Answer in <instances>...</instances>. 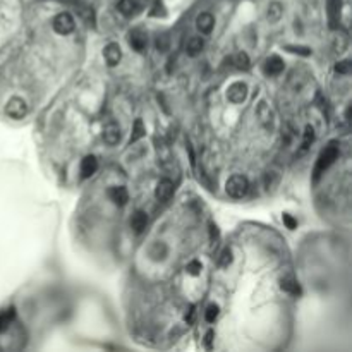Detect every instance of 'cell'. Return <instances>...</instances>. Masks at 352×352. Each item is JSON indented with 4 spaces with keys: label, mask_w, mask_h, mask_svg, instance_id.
Listing matches in <instances>:
<instances>
[{
    "label": "cell",
    "mask_w": 352,
    "mask_h": 352,
    "mask_svg": "<svg viewBox=\"0 0 352 352\" xmlns=\"http://www.w3.org/2000/svg\"><path fill=\"white\" fill-rule=\"evenodd\" d=\"M337 156H338V144L335 141H332L322 153H319V156L316 160V165H314V182H316V180L322 177V174L325 170L337 160Z\"/></svg>",
    "instance_id": "cell-1"
},
{
    "label": "cell",
    "mask_w": 352,
    "mask_h": 352,
    "mask_svg": "<svg viewBox=\"0 0 352 352\" xmlns=\"http://www.w3.org/2000/svg\"><path fill=\"white\" fill-rule=\"evenodd\" d=\"M225 191L230 198H236V200L244 198L249 191V180L244 175H232L225 184Z\"/></svg>",
    "instance_id": "cell-2"
},
{
    "label": "cell",
    "mask_w": 352,
    "mask_h": 352,
    "mask_svg": "<svg viewBox=\"0 0 352 352\" xmlns=\"http://www.w3.org/2000/svg\"><path fill=\"white\" fill-rule=\"evenodd\" d=\"M52 28L58 35H69L76 28L74 17H72L69 12H60V14H57L55 17H53Z\"/></svg>",
    "instance_id": "cell-3"
},
{
    "label": "cell",
    "mask_w": 352,
    "mask_h": 352,
    "mask_svg": "<svg viewBox=\"0 0 352 352\" xmlns=\"http://www.w3.org/2000/svg\"><path fill=\"white\" fill-rule=\"evenodd\" d=\"M6 114L11 119H22V117H26V114H28V103L19 97L11 98L6 105Z\"/></svg>",
    "instance_id": "cell-4"
},
{
    "label": "cell",
    "mask_w": 352,
    "mask_h": 352,
    "mask_svg": "<svg viewBox=\"0 0 352 352\" xmlns=\"http://www.w3.org/2000/svg\"><path fill=\"white\" fill-rule=\"evenodd\" d=\"M227 98L232 103H242L247 98V86L244 83H234L227 89Z\"/></svg>",
    "instance_id": "cell-5"
},
{
    "label": "cell",
    "mask_w": 352,
    "mask_h": 352,
    "mask_svg": "<svg viewBox=\"0 0 352 352\" xmlns=\"http://www.w3.org/2000/svg\"><path fill=\"white\" fill-rule=\"evenodd\" d=\"M174 194V182L169 179H162L158 184H156L155 189V196L158 201H169Z\"/></svg>",
    "instance_id": "cell-6"
},
{
    "label": "cell",
    "mask_w": 352,
    "mask_h": 352,
    "mask_svg": "<svg viewBox=\"0 0 352 352\" xmlns=\"http://www.w3.org/2000/svg\"><path fill=\"white\" fill-rule=\"evenodd\" d=\"M103 57H105L107 64L110 67H115L122 58V52H120V47L117 43H108L103 50Z\"/></svg>",
    "instance_id": "cell-7"
},
{
    "label": "cell",
    "mask_w": 352,
    "mask_h": 352,
    "mask_svg": "<svg viewBox=\"0 0 352 352\" xmlns=\"http://www.w3.org/2000/svg\"><path fill=\"white\" fill-rule=\"evenodd\" d=\"M120 138H122V134H120V127L115 122H110V124L105 125V129H103V141H105L107 144L114 146V144L120 141Z\"/></svg>",
    "instance_id": "cell-8"
},
{
    "label": "cell",
    "mask_w": 352,
    "mask_h": 352,
    "mask_svg": "<svg viewBox=\"0 0 352 352\" xmlns=\"http://www.w3.org/2000/svg\"><path fill=\"white\" fill-rule=\"evenodd\" d=\"M215 24V17L210 14V12H201L196 19V28L200 29V33L203 35H210L211 29H213Z\"/></svg>",
    "instance_id": "cell-9"
},
{
    "label": "cell",
    "mask_w": 352,
    "mask_h": 352,
    "mask_svg": "<svg viewBox=\"0 0 352 352\" xmlns=\"http://www.w3.org/2000/svg\"><path fill=\"white\" fill-rule=\"evenodd\" d=\"M263 69H265V74H268V76H278L283 71V60L278 55H272V57L266 58Z\"/></svg>",
    "instance_id": "cell-10"
},
{
    "label": "cell",
    "mask_w": 352,
    "mask_h": 352,
    "mask_svg": "<svg viewBox=\"0 0 352 352\" xmlns=\"http://www.w3.org/2000/svg\"><path fill=\"white\" fill-rule=\"evenodd\" d=\"M146 43H148V38H146V35H144L143 31L134 29V31H131V33H129V45L136 52H143L144 48H146Z\"/></svg>",
    "instance_id": "cell-11"
},
{
    "label": "cell",
    "mask_w": 352,
    "mask_h": 352,
    "mask_svg": "<svg viewBox=\"0 0 352 352\" xmlns=\"http://www.w3.org/2000/svg\"><path fill=\"white\" fill-rule=\"evenodd\" d=\"M98 170V160L93 155H88L86 158L81 162V177L89 179Z\"/></svg>",
    "instance_id": "cell-12"
},
{
    "label": "cell",
    "mask_w": 352,
    "mask_h": 352,
    "mask_svg": "<svg viewBox=\"0 0 352 352\" xmlns=\"http://www.w3.org/2000/svg\"><path fill=\"white\" fill-rule=\"evenodd\" d=\"M146 223H148V215L146 211L143 210H138L134 211V215L131 216V229L134 230V232H143L144 229H146Z\"/></svg>",
    "instance_id": "cell-13"
},
{
    "label": "cell",
    "mask_w": 352,
    "mask_h": 352,
    "mask_svg": "<svg viewBox=\"0 0 352 352\" xmlns=\"http://www.w3.org/2000/svg\"><path fill=\"white\" fill-rule=\"evenodd\" d=\"M117 9H119L120 14L129 17V16H134L139 11V2L138 0H119Z\"/></svg>",
    "instance_id": "cell-14"
},
{
    "label": "cell",
    "mask_w": 352,
    "mask_h": 352,
    "mask_svg": "<svg viewBox=\"0 0 352 352\" xmlns=\"http://www.w3.org/2000/svg\"><path fill=\"white\" fill-rule=\"evenodd\" d=\"M110 200L115 203V205H119V206H124L125 203L129 201V193H127V189L122 187V186H119V187H112L110 189Z\"/></svg>",
    "instance_id": "cell-15"
},
{
    "label": "cell",
    "mask_w": 352,
    "mask_h": 352,
    "mask_svg": "<svg viewBox=\"0 0 352 352\" xmlns=\"http://www.w3.org/2000/svg\"><path fill=\"white\" fill-rule=\"evenodd\" d=\"M203 40L200 38V36H193V38H189L187 40V43H186V52H187V55H191V57H196V55H200L201 50H203Z\"/></svg>",
    "instance_id": "cell-16"
},
{
    "label": "cell",
    "mask_w": 352,
    "mask_h": 352,
    "mask_svg": "<svg viewBox=\"0 0 352 352\" xmlns=\"http://www.w3.org/2000/svg\"><path fill=\"white\" fill-rule=\"evenodd\" d=\"M16 316V309L14 308H7L0 313V333L6 332L9 328V325L12 323V319Z\"/></svg>",
    "instance_id": "cell-17"
},
{
    "label": "cell",
    "mask_w": 352,
    "mask_h": 352,
    "mask_svg": "<svg viewBox=\"0 0 352 352\" xmlns=\"http://www.w3.org/2000/svg\"><path fill=\"white\" fill-rule=\"evenodd\" d=\"M144 134H146V129H144V124L141 119H136L134 120V125H133V133H131V143H136L139 141Z\"/></svg>",
    "instance_id": "cell-18"
},
{
    "label": "cell",
    "mask_w": 352,
    "mask_h": 352,
    "mask_svg": "<svg viewBox=\"0 0 352 352\" xmlns=\"http://www.w3.org/2000/svg\"><path fill=\"white\" fill-rule=\"evenodd\" d=\"M280 287L285 292H289V294H294V296H297L301 292V289H299V285H297V282L294 280V278H291V277L282 278V280H280Z\"/></svg>",
    "instance_id": "cell-19"
},
{
    "label": "cell",
    "mask_w": 352,
    "mask_h": 352,
    "mask_svg": "<svg viewBox=\"0 0 352 352\" xmlns=\"http://www.w3.org/2000/svg\"><path fill=\"white\" fill-rule=\"evenodd\" d=\"M282 16V6L278 2H272L268 6V19L270 22H277Z\"/></svg>",
    "instance_id": "cell-20"
},
{
    "label": "cell",
    "mask_w": 352,
    "mask_h": 352,
    "mask_svg": "<svg viewBox=\"0 0 352 352\" xmlns=\"http://www.w3.org/2000/svg\"><path fill=\"white\" fill-rule=\"evenodd\" d=\"M313 141H314V129L311 127V125H308V127L304 129V139H302L301 151H306V150H308Z\"/></svg>",
    "instance_id": "cell-21"
},
{
    "label": "cell",
    "mask_w": 352,
    "mask_h": 352,
    "mask_svg": "<svg viewBox=\"0 0 352 352\" xmlns=\"http://www.w3.org/2000/svg\"><path fill=\"white\" fill-rule=\"evenodd\" d=\"M285 50L291 52V53H297V55H302V57L311 55V48H309V47H299V45H287Z\"/></svg>",
    "instance_id": "cell-22"
},
{
    "label": "cell",
    "mask_w": 352,
    "mask_h": 352,
    "mask_svg": "<svg viewBox=\"0 0 352 352\" xmlns=\"http://www.w3.org/2000/svg\"><path fill=\"white\" fill-rule=\"evenodd\" d=\"M218 318V306L216 304H210L205 311V319L208 323H213L215 319Z\"/></svg>",
    "instance_id": "cell-23"
},
{
    "label": "cell",
    "mask_w": 352,
    "mask_h": 352,
    "mask_svg": "<svg viewBox=\"0 0 352 352\" xmlns=\"http://www.w3.org/2000/svg\"><path fill=\"white\" fill-rule=\"evenodd\" d=\"M236 64H237V67L239 69H249L251 67V60H249V57H247V53H244V52H241L239 53V55L236 57Z\"/></svg>",
    "instance_id": "cell-24"
},
{
    "label": "cell",
    "mask_w": 352,
    "mask_h": 352,
    "mask_svg": "<svg viewBox=\"0 0 352 352\" xmlns=\"http://www.w3.org/2000/svg\"><path fill=\"white\" fill-rule=\"evenodd\" d=\"M230 263H232V249H230V247H225V249L222 251V254H220L218 265L225 268V266H229Z\"/></svg>",
    "instance_id": "cell-25"
},
{
    "label": "cell",
    "mask_w": 352,
    "mask_h": 352,
    "mask_svg": "<svg viewBox=\"0 0 352 352\" xmlns=\"http://www.w3.org/2000/svg\"><path fill=\"white\" fill-rule=\"evenodd\" d=\"M201 270H203V265L200 263V261H196V260L191 261V263H187V266H186V272L189 275H194V277H196V275H200Z\"/></svg>",
    "instance_id": "cell-26"
},
{
    "label": "cell",
    "mask_w": 352,
    "mask_h": 352,
    "mask_svg": "<svg viewBox=\"0 0 352 352\" xmlns=\"http://www.w3.org/2000/svg\"><path fill=\"white\" fill-rule=\"evenodd\" d=\"M282 220H283V223H285V227H287L289 230H294V229L297 227V220H296V218H294V216H292V215H289V213H283Z\"/></svg>",
    "instance_id": "cell-27"
},
{
    "label": "cell",
    "mask_w": 352,
    "mask_h": 352,
    "mask_svg": "<svg viewBox=\"0 0 352 352\" xmlns=\"http://www.w3.org/2000/svg\"><path fill=\"white\" fill-rule=\"evenodd\" d=\"M156 48H158L160 52H165L167 48H169V36L167 35H162L156 38Z\"/></svg>",
    "instance_id": "cell-28"
},
{
    "label": "cell",
    "mask_w": 352,
    "mask_h": 352,
    "mask_svg": "<svg viewBox=\"0 0 352 352\" xmlns=\"http://www.w3.org/2000/svg\"><path fill=\"white\" fill-rule=\"evenodd\" d=\"M335 71L338 74H349L350 72V62L349 60H342L335 66Z\"/></svg>",
    "instance_id": "cell-29"
},
{
    "label": "cell",
    "mask_w": 352,
    "mask_h": 352,
    "mask_svg": "<svg viewBox=\"0 0 352 352\" xmlns=\"http://www.w3.org/2000/svg\"><path fill=\"white\" fill-rule=\"evenodd\" d=\"M213 337H215L213 330L206 332V335H205V345H206V349H211V342H213Z\"/></svg>",
    "instance_id": "cell-30"
},
{
    "label": "cell",
    "mask_w": 352,
    "mask_h": 352,
    "mask_svg": "<svg viewBox=\"0 0 352 352\" xmlns=\"http://www.w3.org/2000/svg\"><path fill=\"white\" fill-rule=\"evenodd\" d=\"M210 236H211V242L216 244V239H218V229H216V225H213V223L210 225Z\"/></svg>",
    "instance_id": "cell-31"
},
{
    "label": "cell",
    "mask_w": 352,
    "mask_h": 352,
    "mask_svg": "<svg viewBox=\"0 0 352 352\" xmlns=\"http://www.w3.org/2000/svg\"><path fill=\"white\" fill-rule=\"evenodd\" d=\"M194 314H196V311H194V308H189V313L186 314V322L191 325L194 322Z\"/></svg>",
    "instance_id": "cell-32"
}]
</instances>
